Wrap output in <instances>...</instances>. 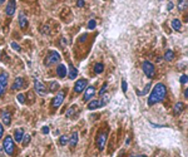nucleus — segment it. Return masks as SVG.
Returning a JSON list of instances; mask_svg holds the SVG:
<instances>
[{"label":"nucleus","instance_id":"nucleus-18","mask_svg":"<svg viewBox=\"0 0 188 157\" xmlns=\"http://www.w3.org/2000/svg\"><path fill=\"white\" fill-rule=\"evenodd\" d=\"M183 109H184V104H183L182 102H177L174 104V107H173V113H174L176 116H178L183 112Z\"/></svg>","mask_w":188,"mask_h":157},{"label":"nucleus","instance_id":"nucleus-41","mask_svg":"<svg viewBox=\"0 0 188 157\" xmlns=\"http://www.w3.org/2000/svg\"><path fill=\"white\" fill-rule=\"evenodd\" d=\"M85 39H87V34H83V35H82V38H80L79 40H80V42H84Z\"/></svg>","mask_w":188,"mask_h":157},{"label":"nucleus","instance_id":"nucleus-12","mask_svg":"<svg viewBox=\"0 0 188 157\" xmlns=\"http://www.w3.org/2000/svg\"><path fill=\"white\" fill-rule=\"evenodd\" d=\"M103 106H105V103L102 101V98L100 99H93V101H90L88 103V109H97V108L103 107Z\"/></svg>","mask_w":188,"mask_h":157},{"label":"nucleus","instance_id":"nucleus-28","mask_svg":"<svg viewBox=\"0 0 188 157\" xmlns=\"http://www.w3.org/2000/svg\"><path fill=\"white\" fill-rule=\"evenodd\" d=\"M30 140H31L30 135H25L24 137H23V141H21V143L24 145V146H28V143H29V142H30Z\"/></svg>","mask_w":188,"mask_h":157},{"label":"nucleus","instance_id":"nucleus-14","mask_svg":"<svg viewBox=\"0 0 188 157\" xmlns=\"http://www.w3.org/2000/svg\"><path fill=\"white\" fill-rule=\"evenodd\" d=\"M1 122H3L4 126H10V123H11L10 112H8V111H3L1 112Z\"/></svg>","mask_w":188,"mask_h":157},{"label":"nucleus","instance_id":"nucleus-4","mask_svg":"<svg viewBox=\"0 0 188 157\" xmlns=\"http://www.w3.org/2000/svg\"><path fill=\"white\" fill-rule=\"evenodd\" d=\"M142 69H143L144 74L147 75L148 78H150V79L156 75V68H154V64L150 63L149 60H144L143 62V63H142Z\"/></svg>","mask_w":188,"mask_h":157},{"label":"nucleus","instance_id":"nucleus-23","mask_svg":"<svg viewBox=\"0 0 188 157\" xmlns=\"http://www.w3.org/2000/svg\"><path fill=\"white\" fill-rule=\"evenodd\" d=\"M164 59H166L167 62H172L173 59H174V52H173L172 49H168L166 52V54H164Z\"/></svg>","mask_w":188,"mask_h":157},{"label":"nucleus","instance_id":"nucleus-17","mask_svg":"<svg viewBox=\"0 0 188 157\" xmlns=\"http://www.w3.org/2000/svg\"><path fill=\"white\" fill-rule=\"evenodd\" d=\"M28 24H29V23H28L26 16L23 13H20V15H19V25H20V28L21 29H26Z\"/></svg>","mask_w":188,"mask_h":157},{"label":"nucleus","instance_id":"nucleus-16","mask_svg":"<svg viewBox=\"0 0 188 157\" xmlns=\"http://www.w3.org/2000/svg\"><path fill=\"white\" fill-rule=\"evenodd\" d=\"M23 137H24V130H23V128H16L15 133H14V141L20 143L23 141Z\"/></svg>","mask_w":188,"mask_h":157},{"label":"nucleus","instance_id":"nucleus-46","mask_svg":"<svg viewBox=\"0 0 188 157\" xmlns=\"http://www.w3.org/2000/svg\"><path fill=\"white\" fill-rule=\"evenodd\" d=\"M0 57H1V49H0Z\"/></svg>","mask_w":188,"mask_h":157},{"label":"nucleus","instance_id":"nucleus-29","mask_svg":"<svg viewBox=\"0 0 188 157\" xmlns=\"http://www.w3.org/2000/svg\"><path fill=\"white\" fill-rule=\"evenodd\" d=\"M149 89H150V83H148L147 85H145V88L143 89L142 92H138V96H144V94H147L149 92Z\"/></svg>","mask_w":188,"mask_h":157},{"label":"nucleus","instance_id":"nucleus-31","mask_svg":"<svg viewBox=\"0 0 188 157\" xmlns=\"http://www.w3.org/2000/svg\"><path fill=\"white\" fill-rule=\"evenodd\" d=\"M107 88H108V83L105 82L104 84H103V87H102V89H100V91H99V96L102 97V96H104V94H105V92H107Z\"/></svg>","mask_w":188,"mask_h":157},{"label":"nucleus","instance_id":"nucleus-45","mask_svg":"<svg viewBox=\"0 0 188 157\" xmlns=\"http://www.w3.org/2000/svg\"><path fill=\"white\" fill-rule=\"evenodd\" d=\"M129 157H137V156H134V155H132V156H129Z\"/></svg>","mask_w":188,"mask_h":157},{"label":"nucleus","instance_id":"nucleus-47","mask_svg":"<svg viewBox=\"0 0 188 157\" xmlns=\"http://www.w3.org/2000/svg\"><path fill=\"white\" fill-rule=\"evenodd\" d=\"M138 157H145V156H138Z\"/></svg>","mask_w":188,"mask_h":157},{"label":"nucleus","instance_id":"nucleus-25","mask_svg":"<svg viewBox=\"0 0 188 157\" xmlns=\"http://www.w3.org/2000/svg\"><path fill=\"white\" fill-rule=\"evenodd\" d=\"M187 8H188V0H179L178 1V9H179V11L184 10Z\"/></svg>","mask_w":188,"mask_h":157},{"label":"nucleus","instance_id":"nucleus-42","mask_svg":"<svg viewBox=\"0 0 188 157\" xmlns=\"http://www.w3.org/2000/svg\"><path fill=\"white\" fill-rule=\"evenodd\" d=\"M184 97H186V98H188V87L186 88V91H184Z\"/></svg>","mask_w":188,"mask_h":157},{"label":"nucleus","instance_id":"nucleus-21","mask_svg":"<svg viewBox=\"0 0 188 157\" xmlns=\"http://www.w3.org/2000/svg\"><path fill=\"white\" fill-rule=\"evenodd\" d=\"M68 77H69V79H75L78 77V70L74 68L73 65H70L69 67V70H68Z\"/></svg>","mask_w":188,"mask_h":157},{"label":"nucleus","instance_id":"nucleus-7","mask_svg":"<svg viewBox=\"0 0 188 157\" xmlns=\"http://www.w3.org/2000/svg\"><path fill=\"white\" fill-rule=\"evenodd\" d=\"M34 89L36 91L38 94H40V96H45V94L49 92L48 89H46L45 84H44L43 82H40L39 79H35V80H34Z\"/></svg>","mask_w":188,"mask_h":157},{"label":"nucleus","instance_id":"nucleus-22","mask_svg":"<svg viewBox=\"0 0 188 157\" xmlns=\"http://www.w3.org/2000/svg\"><path fill=\"white\" fill-rule=\"evenodd\" d=\"M77 106H72V107H69L68 109H67V112H65V117L67 118H69V117H73L75 113H77Z\"/></svg>","mask_w":188,"mask_h":157},{"label":"nucleus","instance_id":"nucleus-3","mask_svg":"<svg viewBox=\"0 0 188 157\" xmlns=\"http://www.w3.org/2000/svg\"><path fill=\"white\" fill-rule=\"evenodd\" d=\"M59 62H60V54L58 53V52H55V50H51L50 53L45 57L44 64L46 67H51V65H54L56 63H59Z\"/></svg>","mask_w":188,"mask_h":157},{"label":"nucleus","instance_id":"nucleus-1","mask_svg":"<svg viewBox=\"0 0 188 157\" xmlns=\"http://www.w3.org/2000/svg\"><path fill=\"white\" fill-rule=\"evenodd\" d=\"M167 97V87L163 83H157L148 98V106H154Z\"/></svg>","mask_w":188,"mask_h":157},{"label":"nucleus","instance_id":"nucleus-33","mask_svg":"<svg viewBox=\"0 0 188 157\" xmlns=\"http://www.w3.org/2000/svg\"><path fill=\"white\" fill-rule=\"evenodd\" d=\"M179 82H181V84H186V83H188V75H186V74L181 75Z\"/></svg>","mask_w":188,"mask_h":157},{"label":"nucleus","instance_id":"nucleus-15","mask_svg":"<svg viewBox=\"0 0 188 157\" xmlns=\"http://www.w3.org/2000/svg\"><path fill=\"white\" fill-rule=\"evenodd\" d=\"M56 74L59 78H65L67 77V67L64 64H59L56 67Z\"/></svg>","mask_w":188,"mask_h":157},{"label":"nucleus","instance_id":"nucleus-8","mask_svg":"<svg viewBox=\"0 0 188 157\" xmlns=\"http://www.w3.org/2000/svg\"><path fill=\"white\" fill-rule=\"evenodd\" d=\"M107 138H108V133L107 132H102L98 135L97 137V147L98 150H104L105 147V143H107Z\"/></svg>","mask_w":188,"mask_h":157},{"label":"nucleus","instance_id":"nucleus-39","mask_svg":"<svg viewBox=\"0 0 188 157\" xmlns=\"http://www.w3.org/2000/svg\"><path fill=\"white\" fill-rule=\"evenodd\" d=\"M43 133H44V135H48V133H49V127L44 126V127H43Z\"/></svg>","mask_w":188,"mask_h":157},{"label":"nucleus","instance_id":"nucleus-38","mask_svg":"<svg viewBox=\"0 0 188 157\" xmlns=\"http://www.w3.org/2000/svg\"><path fill=\"white\" fill-rule=\"evenodd\" d=\"M4 135V126H3V123H0V138L3 137Z\"/></svg>","mask_w":188,"mask_h":157},{"label":"nucleus","instance_id":"nucleus-37","mask_svg":"<svg viewBox=\"0 0 188 157\" xmlns=\"http://www.w3.org/2000/svg\"><path fill=\"white\" fill-rule=\"evenodd\" d=\"M77 6L83 8L84 6V0H78V1H77Z\"/></svg>","mask_w":188,"mask_h":157},{"label":"nucleus","instance_id":"nucleus-40","mask_svg":"<svg viewBox=\"0 0 188 157\" xmlns=\"http://www.w3.org/2000/svg\"><path fill=\"white\" fill-rule=\"evenodd\" d=\"M167 9H168V10H172V9H173V3H168Z\"/></svg>","mask_w":188,"mask_h":157},{"label":"nucleus","instance_id":"nucleus-27","mask_svg":"<svg viewBox=\"0 0 188 157\" xmlns=\"http://www.w3.org/2000/svg\"><path fill=\"white\" fill-rule=\"evenodd\" d=\"M56 89H59V84L56 83V82H51V83L49 84V91H50V92H55Z\"/></svg>","mask_w":188,"mask_h":157},{"label":"nucleus","instance_id":"nucleus-20","mask_svg":"<svg viewBox=\"0 0 188 157\" xmlns=\"http://www.w3.org/2000/svg\"><path fill=\"white\" fill-rule=\"evenodd\" d=\"M172 28L176 32H181L182 30V23H181L179 19H173L172 20Z\"/></svg>","mask_w":188,"mask_h":157},{"label":"nucleus","instance_id":"nucleus-11","mask_svg":"<svg viewBox=\"0 0 188 157\" xmlns=\"http://www.w3.org/2000/svg\"><path fill=\"white\" fill-rule=\"evenodd\" d=\"M15 9H16V4H15V0H10L6 5V9H5V13L8 16H13L14 13H15Z\"/></svg>","mask_w":188,"mask_h":157},{"label":"nucleus","instance_id":"nucleus-26","mask_svg":"<svg viewBox=\"0 0 188 157\" xmlns=\"http://www.w3.org/2000/svg\"><path fill=\"white\" fill-rule=\"evenodd\" d=\"M69 142V138H68V136H65V135H63V136H60V138H59V145L60 146H65Z\"/></svg>","mask_w":188,"mask_h":157},{"label":"nucleus","instance_id":"nucleus-24","mask_svg":"<svg viewBox=\"0 0 188 157\" xmlns=\"http://www.w3.org/2000/svg\"><path fill=\"white\" fill-rule=\"evenodd\" d=\"M103 70H104V64L103 63H97L95 65H94V72H95L97 74L103 73Z\"/></svg>","mask_w":188,"mask_h":157},{"label":"nucleus","instance_id":"nucleus-43","mask_svg":"<svg viewBox=\"0 0 188 157\" xmlns=\"http://www.w3.org/2000/svg\"><path fill=\"white\" fill-rule=\"evenodd\" d=\"M3 152H4V148H3V147H0V157L3 156Z\"/></svg>","mask_w":188,"mask_h":157},{"label":"nucleus","instance_id":"nucleus-30","mask_svg":"<svg viewBox=\"0 0 188 157\" xmlns=\"http://www.w3.org/2000/svg\"><path fill=\"white\" fill-rule=\"evenodd\" d=\"M16 99H18V102H19V103H21V104H24V103H25V96H24L23 93L18 94V96H16Z\"/></svg>","mask_w":188,"mask_h":157},{"label":"nucleus","instance_id":"nucleus-6","mask_svg":"<svg viewBox=\"0 0 188 157\" xmlns=\"http://www.w3.org/2000/svg\"><path fill=\"white\" fill-rule=\"evenodd\" d=\"M9 82V74L6 72H3L0 73V97L5 93V89H6V85Z\"/></svg>","mask_w":188,"mask_h":157},{"label":"nucleus","instance_id":"nucleus-19","mask_svg":"<svg viewBox=\"0 0 188 157\" xmlns=\"http://www.w3.org/2000/svg\"><path fill=\"white\" fill-rule=\"evenodd\" d=\"M78 138H79V137H78V132H73L72 136H70V138H69V142H68L72 148H74V147L77 146V143H78Z\"/></svg>","mask_w":188,"mask_h":157},{"label":"nucleus","instance_id":"nucleus-35","mask_svg":"<svg viewBox=\"0 0 188 157\" xmlns=\"http://www.w3.org/2000/svg\"><path fill=\"white\" fill-rule=\"evenodd\" d=\"M11 48L14 49V50H16V52H20V45L18 44V43H15V42H11Z\"/></svg>","mask_w":188,"mask_h":157},{"label":"nucleus","instance_id":"nucleus-10","mask_svg":"<svg viewBox=\"0 0 188 157\" xmlns=\"http://www.w3.org/2000/svg\"><path fill=\"white\" fill-rule=\"evenodd\" d=\"M94 94H95V88H94L93 85L85 88V93H84L83 101H84V102H89V101H90V99L94 97Z\"/></svg>","mask_w":188,"mask_h":157},{"label":"nucleus","instance_id":"nucleus-2","mask_svg":"<svg viewBox=\"0 0 188 157\" xmlns=\"http://www.w3.org/2000/svg\"><path fill=\"white\" fill-rule=\"evenodd\" d=\"M3 148H4V152H5L6 155H9V156H13L14 155V151H15V142H14L13 137H10V136L5 137Z\"/></svg>","mask_w":188,"mask_h":157},{"label":"nucleus","instance_id":"nucleus-34","mask_svg":"<svg viewBox=\"0 0 188 157\" xmlns=\"http://www.w3.org/2000/svg\"><path fill=\"white\" fill-rule=\"evenodd\" d=\"M95 27H97V23H95V20H94V19H92V20L88 23V29H94Z\"/></svg>","mask_w":188,"mask_h":157},{"label":"nucleus","instance_id":"nucleus-5","mask_svg":"<svg viewBox=\"0 0 188 157\" xmlns=\"http://www.w3.org/2000/svg\"><path fill=\"white\" fill-rule=\"evenodd\" d=\"M64 98H65V92L64 91L58 92L56 96L53 98V101H51V107H53L54 109L59 108L60 106H62V103L64 102Z\"/></svg>","mask_w":188,"mask_h":157},{"label":"nucleus","instance_id":"nucleus-36","mask_svg":"<svg viewBox=\"0 0 188 157\" xmlns=\"http://www.w3.org/2000/svg\"><path fill=\"white\" fill-rule=\"evenodd\" d=\"M41 32H43L44 34H49V33H50V29H49V27H48V25H45V27L43 28V30H41Z\"/></svg>","mask_w":188,"mask_h":157},{"label":"nucleus","instance_id":"nucleus-32","mask_svg":"<svg viewBox=\"0 0 188 157\" xmlns=\"http://www.w3.org/2000/svg\"><path fill=\"white\" fill-rule=\"evenodd\" d=\"M127 89H128V84H127V80L123 79L122 80V91H123V93H127Z\"/></svg>","mask_w":188,"mask_h":157},{"label":"nucleus","instance_id":"nucleus-9","mask_svg":"<svg viewBox=\"0 0 188 157\" xmlns=\"http://www.w3.org/2000/svg\"><path fill=\"white\" fill-rule=\"evenodd\" d=\"M87 85H88V80H87V79L82 78V79L77 80V82H75V84H74V92H75V93H82V92H84V91H85V88H87Z\"/></svg>","mask_w":188,"mask_h":157},{"label":"nucleus","instance_id":"nucleus-13","mask_svg":"<svg viewBox=\"0 0 188 157\" xmlns=\"http://www.w3.org/2000/svg\"><path fill=\"white\" fill-rule=\"evenodd\" d=\"M25 85V82H24V78L21 77H18L15 80H14V83L11 85V89L13 91H18V89H21Z\"/></svg>","mask_w":188,"mask_h":157},{"label":"nucleus","instance_id":"nucleus-44","mask_svg":"<svg viewBox=\"0 0 188 157\" xmlns=\"http://www.w3.org/2000/svg\"><path fill=\"white\" fill-rule=\"evenodd\" d=\"M3 3H5V0H0V4H3Z\"/></svg>","mask_w":188,"mask_h":157}]
</instances>
